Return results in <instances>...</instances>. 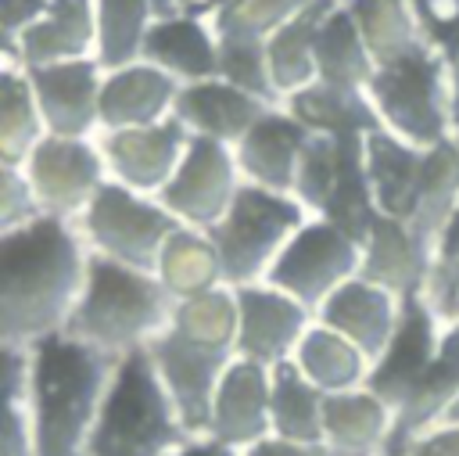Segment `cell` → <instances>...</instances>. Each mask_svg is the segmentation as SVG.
Returning a JSON list of instances; mask_svg holds the SVG:
<instances>
[{
  "label": "cell",
  "instance_id": "cell-23",
  "mask_svg": "<svg viewBox=\"0 0 459 456\" xmlns=\"http://www.w3.org/2000/svg\"><path fill=\"white\" fill-rule=\"evenodd\" d=\"M179 79L151 61H133L115 72H104L100 83V129H133L154 126L176 111Z\"/></svg>",
  "mask_w": 459,
  "mask_h": 456
},
{
  "label": "cell",
  "instance_id": "cell-14",
  "mask_svg": "<svg viewBox=\"0 0 459 456\" xmlns=\"http://www.w3.org/2000/svg\"><path fill=\"white\" fill-rule=\"evenodd\" d=\"M441 334H445V323L434 312V305L427 302V294L423 291L405 294L398 330H394L391 345L373 359L369 377H366V388L377 391L394 409V417L409 406L423 373L430 370L437 345H441Z\"/></svg>",
  "mask_w": 459,
  "mask_h": 456
},
{
  "label": "cell",
  "instance_id": "cell-38",
  "mask_svg": "<svg viewBox=\"0 0 459 456\" xmlns=\"http://www.w3.org/2000/svg\"><path fill=\"white\" fill-rule=\"evenodd\" d=\"M423 294L441 316V323L459 320V208L434 248V266H430V280Z\"/></svg>",
  "mask_w": 459,
  "mask_h": 456
},
{
  "label": "cell",
  "instance_id": "cell-6",
  "mask_svg": "<svg viewBox=\"0 0 459 456\" xmlns=\"http://www.w3.org/2000/svg\"><path fill=\"white\" fill-rule=\"evenodd\" d=\"M366 97L387 133L416 147L455 140V83L434 47L377 65Z\"/></svg>",
  "mask_w": 459,
  "mask_h": 456
},
{
  "label": "cell",
  "instance_id": "cell-27",
  "mask_svg": "<svg viewBox=\"0 0 459 456\" xmlns=\"http://www.w3.org/2000/svg\"><path fill=\"white\" fill-rule=\"evenodd\" d=\"M337 0H316L301 14H294L287 25H280L265 39V61H269V79L280 101L294 97L298 90L316 83V32L323 14Z\"/></svg>",
  "mask_w": 459,
  "mask_h": 456
},
{
  "label": "cell",
  "instance_id": "cell-41",
  "mask_svg": "<svg viewBox=\"0 0 459 456\" xmlns=\"http://www.w3.org/2000/svg\"><path fill=\"white\" fill-rule=\"evenodd\" d=\"M402 456H459V420H445L416 434Z\"/></svg>",
  "mask_w": 459,
  "mask_h": 456
},
{
  "label": "cell",
  "instance_id": "cell-39",
  "mask_svg": "<svg viewBox=\"0 0 459 456\" xmlns=\"http://www.w3.org/2000/svg\"><path fill=\"white\" fill-rule=\"evenodd\" d=\"M36 215H43V208H39L25 172L18 165H0V233L14 230Z\"/></svg>",
  "mask_w": 459,
  "mask_h": 456
},
{
  "label": "cell",
  "instance_id": "cell-28",
  "mask_svg": "<svg viewBox=\"0 0 459 456\" xmlns=\"http://www.w3.org/2000/svg\"><path fill=\"white\" fill-rule=\"evenodd\" d=\"M298 370L323 391V395H337V391H351V388H362L366 377H369V355L351 345L344 334H337L333 327L326 323H312L305 330V338L298 341L294 355Z\"/></svg>",
  "mask_w": 459,
  "mask_h": 456
},
{
  "label": "cell",
  "instance_id": "cell-22",
  "mask_svg": "<svg viewBox=\"0 0 459 456\" xmlns=\"http://www.w3.org/2000/svg\"><path fill=\"white\" fill-rule=\"evenodd\" d=\"M269 108H280V104H269V101L255 97L251 90H244V86L215 75V79H201V83H183L172 115L194 136H212L219 144L237 147L244 140V133Z\"/></svg>",
  "mask_w": 459,
  "mask_h": 456
},
{
  "label": "cell",
  "instance_id": "cell-33",
  "mask_svg": "<svg viewBox=\"0 0 459 456\" xmlns=\"http://www.w3.org/2000/svg\"><path fill=\"white\" fill-rule=\"evenodd\" d=\"M47 136L39 104L25 72L14 61H4L0 72V165H25L36 144Z\"/></svg>",
  "mask_w": 459,
  "mask_h": 456
},
{
  "label": "cell",
  "instance_id": "cell-4",
  "mask_svg": "<svg viewBox=\"0 0 459 456\" xmlns=\"http://www.w3.org/2000/svg\"><path fill=\"white\" fill-rule=\"evenodd\" d=\"M172 312L176 298L158 280V273L90 251L86 287L65 330L111 355H126L151 345L172 323Z\"/></svg>",
  "mask_w": 459,
  "mask_h": 456
},
{
  "label": "cell",
  "instance_id": "cell-37",
  "mask_svg": "<svg viewBox=\"0 0 459 456\" xmlns=\"http://www.w3.org/2000/svg\"><path fill=\"white\" fill-rule=\"evenodd\" d=\"M316 0H230L212 14L219 39H247L265 43L280 25L301 14Z\"/></svg>",
  "mask_w": 459,
  "mask_h": 456
},
{
  "label": "cell",
  "instance_id": "cell-3",
  "mask_svg": "<svg viewBox=\"0 0 459 456\" xmlns=\"http://www.w3.org/2000/svg\"><path fill=\"white\" fill-rule=\"evenodd\" d=\"M366 172L377 208L434 251L459 208V140L416 147L380 126L366 136Z\"/></svg>",
  "mask_w": 459,
  "mask_h": 456
},
{
  "label": "cell",
  "instance_id": "cell-42",
  "mask_svg": "<svg viewBox=\"0 0 459 456\" xmlns=\"http://www.w3.org/2000/svg\"><path fill=\"white\" fill-rule=\"evenodd\" d=\"M244 456H344L326 442H290L280 434H269L244 449Z\"/></svg>",
  "mask_w": 459,
  "mask_h": 456
},
{
  "label": "cell",
  "instance_id": "cell-30",
  "mask_svg": "<svg viewBox=\"0 0 459 456\" xmlns=\"http://www.w3.org/2000/svg\"><path fill=\"white\" fill-rule=\"evenodd\" d=\"M344 7L351 11V18L373 54V65H387L394 57L430 47L412 0H344Z\"/></svg>",
  "mask_w": 459,
  "mask_h": 456
},
{
  "label": "cell",
  "instance_id": "cell-8",
  "mask_svg": "<svg viewBox=\"0 0 459 456\" xmlns=\"http://www.w3.org/2000/svg\"><path fill=\"white\" fill-rule=\"evenodd\" d=\"M369 136V133H366ZM366 136L362 133H312L301 165L294 197L319 219L337 223L359 244L377 223L380 208L373 201L366 172Z\"/></svg>",
  "mask_w": 459,
  "mask_h": 456
},
{
  "label": "cell",
  "instance_id": "cell-36",
  "mask_svg": "<svg viewBox=\"0 0 459 456\" xmlns=\"http://www.w3.org/2000/svg\"><path fill=\"white\" fill-rule=\"evenodd\" d=\"M172 327L194 341L212 345V348L237 352V294H233V287L222 284V287L179 298L176 312H172Z\"/></svg>",
  "mask_w": 459,
  "mask_h": 456
},
{
  "label": "cell",
  "instance_id": "cell-40",
  "mask_svg": "<svg viewBox=\"0 0 459 456\" xmlns=\"http://www.w3.org/2000/svg\"><path fill=\"white\" fill-rule=\"evenodd\" d=\"M29 377H32L29 345H4V399H7V406H25Z\"/></svg>",
  "mask_w": 459,
  "mask_h": 456
},
{
  "label": "cell",
  "instance_id": "cell-25",
  "mask_svg": "<svg viewBox=\"0 0 459 456\" xmlns=\"http://www.w3.org/2000/svg\"><path fill=\"white\" fill-rule=\"evenodd\" d=\"M434 266V251L398 219L377 215V223L362 237V276L394 291V294H416L427 291Z\"/></svg>",
  "mask_w": 459,
  "mask_h": 456
},
{
  "label": "cell",
  "instance_id": "cell-32",
  "mask_svg": "<svg viewBox=\"0 0 459 456\" xmlns=\"http://www.w3.org/2000/svg\"><path fill=\"white\" fill-rule=\"evenodd\" d=\"M287 111H294L312 133H373L380 129V118L366 97V90H344V86H326L312 83L298 90L294 97L283 101Z\"/></svg>",
  "mask_w": 459,
  "mask_h": 456
},
{
  "label": "cell",
  "instance_id": "cell-29",
  "mask_svg": "<svg viewBox=\"0 0 459 456\" xmlns=\"http://www.w3.org/2000/svg\"><path fill=\"white\" fill-rule=\"evenodd\" d=\"M373 68H377L373 54H369L351 11L344 7V0H337L323 14L319 32H316V83L366 90Z\"/></svg>",
  "mask_w": 459,
  "mask_h": 456
},
{
  "label": "cell",
  "instance_id": "cell-19",
  "mask_svg": "<svg viewBox=\"0 0 459 456\" xmlns=\"http://www.w3.org/2000/svg\"><path fill=\"white\" fill-rule=\"evenodd\" d=\"M18 68L97 57V0H50L14 39L4 43Z\"/></svg>",
  "mask_w": 459,
  "mask_h": 456
},
{
  "label": "cell",
  "instance_id": "cell-9",
  "mask_svg": "<svg viewBox=\"0 0 459 456\" xmlns=\"http://www.w3.org/2000/svg\"><path fill=\"white\" fill-rule=\"evenodd\" d=\"M183 223L151 194H140L118 180H108L90 208L79 215V230L93 255L154 273L165 241Z\"/></svg>",
  "mask_w": 459,
  "mask_h": 456
},
{
  "label": "cell",
  "instance_id": "cell-17",
  "mask_svg": "<svg viewBox=\"0 0 459 456\" xmlns=\"http://www.w3.org/2000/svg\"><path fill=\"white\" fill-rule=\"evenodd\" d=\"M22 72L32 86V97L39 104V115L50 136H75V140L97 136L100 83H104V68L97 65V57L32 65Z\"/></svg>",
  "mask_w": 459,
  "mask_h": 456
},
{
  "label": "cell",
  "instance_id": "cell-5",
  "mask_svg": "<svg viewBox=\"0 0 459 456\" xmlns=\"http://www.w3.org/2000/svg\"><path fill=\"white\" fill-rule=\"evenodd\" d=\"M186 438L147 345L118 355L82 456H169Z\"/></svg>",
  "mask_w": 459,
  "mask_h": 456
},
{
  "label": "cell",
  "instance_id": "cell-43",
  "mask_svg": "<svg viewBox=\"0 0 459 456\" xmlns=\"http://www.w3.org/2000/svg\"><path fill=\"white\" fill-rule=\"evenodd\" d=\"M4 456H36V438L25 406H7V434H4Z\"/></svg>",
  "mask_w": 459,
  "mask_h": 456
},
{
  "label": "cell",
  "instance_id": "cell-31",
  "mask_svg": "<svg viewBox=\"0 0 459 456\" xmlns=\"http://www.w3.org/2000/svg\"><path fill=\"white\" fill-rule=\"evenodd\" d=\"M154 273H158V280L169 287V294L176 302L226 284L222 280V259L215 251V241L208 237V230H194V226H179L165 241Z\"/></svg>",
  "mask_w": 459,
  "mask_h": 456
},
{
  "label": "cell",
  "instance_id": "cell-7",
  "mask_svg": "<svg viewBox=\"0 0 459 456\" xmlns=\"http://www.w3.org/2000/svg\"><path fill=\"white\" fill-rule=\"evenodd\" d=\"M308 208L294 194L265 190L258 183H244L230 205V212L208 230L215 251L222 259L226 287L258 284L269 276L273 262L287 248V241L308 223Z\"/></svg>",
  "mask_w": 459,
  "mask_h": 456
},
{
  "label": "cell",
  "instance_id": "cell-10",
  "mask_svg": "<svg viewBox=\"0 0 459 456\" xmlns=\"http://www.w3.org/2000/svg\"><path fill=\"white\" fill-rule=\"evenodd\" d=\"M362 269V244L330 219L308 215V223L287 241L273 262L265 284L287 291L312 312Z\"/></svg>",
  "mask_w": 459,
  "mask_h": 456
},
{
  "label": "cell",
  "instance_id": "cell-2",
  "mask_svg": "<svg viewBox=\"0 0 459 456\" xmlns=\"http://www.w3.org/2000/svg\"><path fill=\"white\" fill-rule=\"evenodd\" d=\"M32 377L25 413L36 438V456H82L108 395L118 355L57 330L29 345Z\"/></svg>",
  "mask_w": 459,
  "mask_h": 456
},
{
  "label": "cell",
  "instance_id": "cell-46",
  "mask_svg": "<svg viewBox=\"0 0 459 456\" xmlns=\"http://www.w3.org/2000/svg\"><path fill=\"white\" fill-rule=\"evenodd\" d=\"M455 140H459V97H455Z\"/></svg>",
  "mask_w": 459,
  "mask_h": 456
},
{
  "label": "cell",
  "instance_id": "cell-1",
  "mask_svg": "<svg viewBox=\"0 0 459 456\" xmlns=\"http://www.w3.org/2000/svg\"><path fill=\"white\" fill-rule=\"evenodd\" d=\"M90 244L72 219L36 215L0 233V341L36 345L68 327L86 287Z\"/></svg>",
  "mask_w": 459,
  "mask_h": 456
},
{
  "label": "cell",
  "instance_id": "cell-13",
  "mask_svg": "<svg viewBox=\"0 0 459 456\" xmlns=\"http://www.w3.org/2000/svg\"><path fill=\"white\" fill-rule=\"evenodd\" d=\"M147 352H151V359H154V366H158V373H161V381L176 402L183 427L190 434H204L215 388H219L226 366L237 359V352L194 341L183 330H176L172 323L147 345Z\"/></svg>",
  "mask_w": 459,
  "mask_h": 456
},
{
  "label": "cell",
  "instance_id": "cell-34",
  "mask_svg": "<svg viewBox=\"0 0 459 456\" xmlns=\"http://www.w3.org/2000/svg\"><path fill=\"white\" fill-rule=\"evenodd\" d=\"M323 402L326 395L298 370L294 359L273 366V434L290 442H323Z\"/></svg>",
  "mask_w": 459,
  "mask_h": 456
},
{
  "label": "cell",
  "instance_id": "cell-11",
  "mask_svg": "<svg viewBox=\"0 0 459 456\" xmlns=\"http://www.w3.org/2000/svg\"><path fill=\"white\" fill-rule=\"evenodd\" d=\"M22 172L32 187L43 215H57V219H72V223H79V215L90 208L97 190L111 180L97 136L75 140V136L47 133L36 144V151L25 158Z\"/></svg>",
  "mask_w": 459,
  "mask_h": 456
},
{
  "label": "cell",
  "instance_id": "cell-35",
  "mask_svg": "<svg viewBox=\"0 0 459 456\" xmlns=\"http://www.w3.org/2000/svg\"><path fill=\"white\" fill-rule=\"evenodd\" d=\"M158 0H97V65L115 72L143 57Z\"/></svg>",
  "mask_w": 459,
  "mask_h": 456
},
{
  "label": "cell",
  "instance_id": "cell-26",
  "mask_svg": "<svg viewBox=\"0 0 459 456\" xmlns=\"http://www.w3.org/2000/svg\"><path fill=\"white\" fill-rule=\"evenodd\" d=\"M394 431V409L362 388L326 395L323 402V442L344 456H384Z\"/></svg>",
  "mask_w": 459,
  "mask_h": 456
},
{
  "label": "cell",
  "instance_id": "cell-45",
  "mask_svg": "<svg viewBox=\"0 0 459 456\" xmlns=\"http://www.w3.org/2000/svg\"><path fill=\"white\" fill-rule=\"evenodd\" d=\"M445 420H459V399H455V406L448 409V417H445ZM445 420H441V424H445Z\"/></svg>",
  "mask_w": 459,
  "mask_h": 456
},
{
  "label": "cell",
  "instance_id": "cell-15",
  "mask_svg": "<svg viewBox=\"0 0 459 456\" xmlns=\"http://www.w3.org/2000/svg\"><path fill=\"white\" fill-rule=\"evenodd\" d=\"M100 154L108 162V176L158 197L165 190V183L176 176L186 144H190V129L169 115L154 126H133V129H100L97 133Z\"/></svg>",
  "mask_w": 459,
  "mask_h": 456
},
{
  "label": "cell",
  "instance_id": "cell-24",
  "mask_svg": "<svg viewBox=\"0 0 459 456\" xmlns=\"http://www.w3.org/2000/svg\"><path fill=\"white\" fill-rule=\"evenodd\" d=\"M143 61L165 68L179 83H201L222 75L219 36L208 14H158L147 43Z\"/></svg>",
  "mask_w": 459,
  "mask_h": 456
},
{
  "label": "cell",
  "instance_id": "cell-12",
  "mask_svg": "<svg viewBox=\"0 0 459 456\" xmlns=\"http://www.w3.org/2000/svg\"><path fill=\"white\" fill-rule=\"evenodd\" d=\"M244 187L237 154L230 144H219L212 136H194L186 144V154L176 169V176L165 183L158 201L194 230H212L233 205L237 190Z\"/></svg>",
  "mask_w": 459,
  "mask_h": 456
},
{
  "label": "cell",
  "instance_id": "cell-21",
  "mask_svg": "<svg viewBox=\"0 0 459 456\" xmlns=\"http://www.w3.org/2000/svg\"><path fill=\"white\" fill-rule=\"evenodd\" d=\"M316 320L333 327L337 334H344L351 345H359L369 363L391 345L398 320H402V294L366 280L362 273L344 280L319 309Z\"/></svg>",
  "mask_w": 459,
  "mask_h": 456
},
{
  "label": "cell",
  "instance_id": "cell-44",
  "mask_svg": "<svg viewBox=\"0 0 459 456\" xmlns=\"http://www.w3.org/2000/svg\"><path fill=\"white\" fill-rule=\"evenodd\" d=\"M169 456H244L240 449L212 438V434H190L183 445H176Z\"/></svg>",
  "mask_w": 459,
  "mask_h": 456
},
{
  "label": "cell",
  "instance_id": "cell-20",
  "mask_svg": "<svg viewBox=\"0 0 459 456\" xmlns=\"http://www.w3.org/2000/svg\"><path fill=\"white\" fill-rule=\"evenodd\" d=\"M308 140H312V129L294 111H287L283 104L269 108L244 133V140L233 147L244 183H258L265 190L294 194L298 165H301V154H305Z\"/></svg>",
  "mask_w": 459,
  "mask_h": 456
},
{
  "label": "cell",
  "instance_id": "cell-16",
  "mask_svg": "<svg viewBox=\"0 0 459 456\" xmlns=\"http://www.w3.org/2000/svg\"><path fill=\"white\" fill-rule=\"evenodd\" d=\"M237 294V355L276 366L294 355L305 330L316 323V312L290 298L287 291L258 280L233 287Z\"/></svg>",
  "mask_w": 459,
  "mask_h": 456
},
{
  "label": "cell",
  "instance_id": "cell-18",
  "mask_svg": "<svg viewBox=\"0 0 459 456\" xmlns=\"http://www.w3.org/2000/svg\"><path fill=\"white\" fill-rule=\"evenodd\" d=\"M269 402H273V366H262V363L237 355L215 388L204 434L244 452L247 445L273 434Z\"/></svg>",
  "mask_w": 459,
  "mask_h": 456
}]
</instances>
